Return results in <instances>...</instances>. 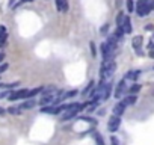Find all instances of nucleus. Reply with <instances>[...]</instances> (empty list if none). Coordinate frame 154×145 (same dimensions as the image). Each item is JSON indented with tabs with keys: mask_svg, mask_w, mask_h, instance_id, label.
Returning <instances> with one entry per match:
<instances>
[{
	"mask_svg": "<svg viewBox=\"0 0 154 145\" xmlns=\"http://www.w3.org/2000/svg\"><path fill=\"white\" fill-rule=\"evenodd\" d=\"M112 94V83L109 80H101L97 86H94V89L91 91V97H92V101H104L110 97Z\"/></svg>",
	"mask_w": 154,
	"mask_h": 145,
	"instance_id": "obj_1",
	"label": "nucleus"
},
{
	"mask_svg": "<svg viewBox=\"0 0 154 145\" xmlns=\"http://www.w3.org/2000/svg\"><path fill=\"white\" fill-rule=\"evenodd\" d=\"M88 104L85 103V104H82V103H72V104H68L66 106V109L62 112V115H60V118L63 119V121H68V119H71L72 116H75L77 113H79L82 109H85Z\"/></svg>",
	"mask_w": 154,
	"mask_h": 145,
	"instance_id": "obj_2",
	"label": "nucleus"
},
{
	"mask_svg": "<svg viewBox=\"0 0 154 145\" xmlns=\"http://www.w3.org/2000/svg\"><path fill=\"white\" fill-rule=\"evenodd\" d=\"M140 88H142V86H140L139 83H134V85H131V86L128 88V92H130V94H136V92L140 91Z\"/></svg>",
	"mask_w": 154,
	"mask_h": 145,
	"instance_id": "obj_18",
	"label": "nucleus"
},
{
	"mask_svg": "<svg viewBox=\"0 0 154 145\" xmlns=\"http://www.w3.org/2000/svg\"><path fill=\"white\" fill-rule=\"evenodd\" d=\"M125 104L122 103V101H119V103H116L115 104V107H113V115H118V116H121L124 112H125Z\"/></svg>",
	"mask_w": 154,
	"mask_h": 145,
	"instance_id": "obj_10",
	"label": "nucleus"
},
{
	"mask_svg": "<svg viewBox=\"0 0 154 145\" xmlns=\"http://www.w3.org/2000/svg\"><path fill=\"white\" fill-rule=\"evenodd\" d=\"M145 30H154V26H152V24H151V26H146Z\"/></svg>",
	"mask_w": 154,
	"mask_h": 145,
	"instance_id": "obj_31",
	"label": "nucleus"
},
{
	"mask_svg": "<svg viewBox=\"0 0 154 145\" xmlns=\"http://www.w3.org/2000/svg\"><path fill=\"white\" fill-rule=\"evenodd\" d=\"M27 92H29V89H20V91H14V92L11 91L8 100L15 101V100H20V98H27Z\"/></svg>",
	"mask_w": 154,
	"mask_h": 145,
	"instance_id": "obj_7",
	"label": "nucleus"
},
{
	"mask_svg": "<svg viewBox=\"0 0 154 145\" xmlns=\"http://www.w3.org/2000/svg\"><path fill=\"white\" fill-rule=\"evenodd\" d=\"M94 137H95L97 145H104V139L101 137V134H100V133H95V134H94Z\"/></svg>",
	"mask_w": 154,
	"mask_h": 145,
	"instance_id": "obj_20",
	"label": "nucleus"
},
{
	"mask_svg": "<svg viewBox=\"0 0 154 145\" xmlns=\"http://www.w3.org/2000/svg\"><path fill=\"white\" fill-rule=\"evenodd\" d=\"M124 33H125V32H124V30H122V27H121V26H118V27H116V30H115V33H113V35H115V36H116V38H118V39H121V38H122V36H124Z\"/></svg>",
	"mask_w": 154,
	"mask_h": 145,
	"instance_id": "obj_19",
	"label": "nucleus"
},
{
	"mask_svg": "<svg viewBox=\"0 0 154 145\" xmlns=\"http://www.w3.org/2000/svg\"><path fill=\"white\" fill-rule=\"evenodd\" d=\"M121 27H122V30H124L125 33H131V21H130L128 17H124V21H122Z\"/></svg>",
	"mask_w": 154,
	"mask_h": 145,
	"instance_id": "obj_14",
	"label": "nucleus"
},
{
	"mask_svg": "<svg viewBox=\"0 0 154 145\" xmlns=\"http://www.w3.org/2000/svg\"><path fill=\"white\" fill-rule=\"evenodd\" d=\"M89 47H91V54L95 57L97 56V50H95V44L94 42H89Z\"/></svg>",
	"mask_w": 154,
	"mask_h": 145,
	"instance_id": "obj_24",
	"label": "nucleus"
},
{
	"mask_svg": "<svg viewBox=\"0 0 154 145\" xmlns=\"http://www.w3.org/2000/svg\"><path fill=\"white\" fill-rule=\"evenodd\" d=\"M42 91H44V86H38V88H33V89H30V91L27 92V98H33L35 95L41 94Z\"/></svg>",
	"mask_w": 154,
	"mask_h": 145,
	"instance_id": "obj_16",
	"label": "nucleus"
},
{
	"mask_svg": "<svg viewBox=\"0 0 154 145\" xmlns=\"http://www.w3.org/2000/svg\"><path fill=\"white\" fill-rule=\"evenodd\" d=\"M136 100H137L136 94H130V95H127V97H124V98H122V103H124L125 106H131V104H134V103H136Z\"/></svg>",
	"mask_w": 154,
	"mask_h": 145,
	"instance_id": "obj_15",
	"label": "nucleus"
},
{
	"mask_svg": "<svg viewBox=\"0 0 154 145\" xmlns=\"http://www.w3.org/2000/svg\"><path fill=\"white\" fill-rule=\"evenodd\" d=\"M6 69H8V65L6 63H2V65H0V74H2L3 71H6Z\"/></svg>",
	"mask_w": 154,
	"mask_h": 145,
	"instance_id": "obj_27",
	"label": "nucleus"
},
{
	"mask_svg": "<svg viewBox=\"0 0 154 145\" xmlns=\"http://www.w3.org/2000/svg\"><path fill=\"white\" fill-rule=\"evenodd\" d=\"M115 69H116V63L113 60H104L103 65H101V69H100L101 80H109L113 76Z\"/></svg>",
	"mask_w": 154,
	"mask_h": 145,
	"instance_id": "obj_3",
	"label": "nucleus"
},
{
	"mask_svg": "<svg viewBox=\"0 0 154 145\" xmlns=\"http://www.w3.org/2000/svg\"><path fill=\"white\" fill-rule=\"evenodd\" d=\"M151 0H137L136 3V14L139 17H146L151 12Z\"/></svg>",
	"mask_w": 154,
	"mask_h": 145,
	"instance_id": "obj_4",
	"label": "nucleus"
},
{
	"mask_svg": "<svg viewBox=\"0 0 154 145\" xmlns=\"http://www.w3.org/2000/svg\"><path fill=\"white\" fill-rule=\"evenodd\" d=\"M30 2H33V0H21V2H20V3H30ZM20 3H17L15 6H18Z\"/></svg>",
	"mask_w": 154,
	"mask_h": 145,
	"instance_id": "obj_29",
	"label": "nucleus"
},
{
	"mask_svg": "<svg viewBox=\"0 0 154 145\" xmlns=\"http://www.w3.org/2000/svg\"><path fill=\"white\" fill-rule=\"evenodd\" d=\"M124 17H125V15H124L122 12H119V14L116 15V26H121V24H122V21H124Z\"/></svg>",
	"mask_w": 154,
	"mask_h": 145,
	"instance_id": "obj_21",
	"label": "nucleus"
},
{
	"mask_svg": "<svg viewBox=\"0 0 154 145\" xmlns=\"http://www.w3.org/2000/svg\"><path fill=\"white\" fill-rule=\"evenodd\" d=\"M142 42H143V38L142 36H133V41H131V45H133V48L136 50V53L137 54H142V51H140V47H142Z\"/></svg>",
	"mask_w": 154,
	"mask_h": 145,
	"instance_id": "obj_9",
	"label": "nucleus"
},
{
	"mask_svg": "<svg viewBox=\"0 0 154 145\" xmlns=\"http://www.w3.org/2000/svg\"><path fill=\"white\" fill-rule=\"evenodd\" d=\"M119 125H121V116H118V115H112L110 118H109V122H107V128H109V131H116L118 128H119Z\"/></svg>",
	"mask_w": 154,
	"mask_h": 145,
	"instance_id": "obj_6",
	"label": "nucleus"
},
{
	"mask_svg": "<svg viewBox=\"0 0 154 145\" xmlns=\"http://www.w3.org/2000/svg\"><path fill=\"white\" fill-rule=\"evenodd\" d=\"M5 113V110H3V107H0V115H3Z\"/></svg>",
	"mask_w": 154,
	"mask_h": 145,
	"instance_id": "obj_34",
	"label": "nucleus"
},
{
	"mask_svg": "<svg viewBox=\"0 0 154 145\" xmlns=\"http://www.w3.org/2000/svg\"><path fill=\"white\" fill-rule=\"evenodd\" d=\"M56 8L59 12H66L68 11V2L66 0H56Z\"/></svg>",
	"mask_w": 154,
	"mask_h": 145,
	"instance_id": "obj_12",
	"label": "nucleus"
},
{
	"mask_svg": "<svg viewBox=\"0 0 154 145\" xmlns=\"http://www.w3.org/2000/svg\"><path fill=\"white\" fill-rule=\"evenodd\" d=\"M139 76H140V71H139V69H134V71H128L124 79H125V80H131V82H134Z\"/></svg>",
	"mask_w": 154,
	"mask_h": 145,
	"instance_id": "obj_13",
	"label": "nucleus"
},
{
	"mask_svg": "<svg viewBox=\"0 0 154 145\" xmlns=\"http://www.w3.org/2000/svg\"><path fill=\"white\" fill-rule=\"evenodd\" d=\"M125 79H122L119 83H118V86H116V89H115V97L116 98H121L125 92H127V85H125Z\"/></svg>",
	"mask_w": 154,
	"mask_h": 145,
	"instance_id": "obj_8",
	"label": "nucleus"
},
{
	"mask_svg": "<svg viewBox=\"0 0 154 145\" xmlns=\"http://www.w3.org/2000/svg\"><path fill=\"white\" fill-rule=\"evenodd\" d=\"M107 29H109V24H104V26H103V27H101V32H103V33H104V32H106V30H107Z\"/></svg>",
	"mask_w": 154,
	"mask_h": 145,
	"instance_id": "obj_30",
	"label": "nucleus"
},
{
	"mask_svg": "<svg viewBox=\"0 0 154 145\" xmlns=\"http://www.w3.org/2000/svg\"><path fill=\"white\" fill-rule=\"evenodd\" d=\"M149 56H151V57L154 59V50H151V51H149Z\"/></svg>",
	"mask_w": 154,
	"mask_h": 145,
	"instance_id": "obj_33",
	"label": "nucleus"
},
{
	"mask_svg": "<svg viewBox=\"0 0 154 145\" xmlns=\"http://www.w3.org/2000/svg\"><path fill=\"white\" fill-rule=\"evenodd\" d=\"M94 86H95V82H94V80H92V82H89V85H88V86L83 89V92H82V94H83V97H85V95H89V92L94 89Z\"/></svg>",
	"mask_w": 154,
	"mask_h": 145,
	"instance_id": "obj_17",
	"label": "nucleus"
},
{
	"mask_svg": "<svg viewBox=\"0 0 154 145\" xmlns=\"http://www.w3.org/2000/svg\"><path fill=\"white\" fill-rule=\"evenodd\" d=\"M127 11L128 12L134 11V2H133V0H127Z\"/></svg>",
	"mask_w": 154,
	"mask_h": 145,
	"instance_id": "obj_23",
	"label": "nucleus"
},
{
	"mask_svg": "<svg viewBox=\"0 0 154 145\" xmlns=\"http://www.w3.org/2000/svg\"><path fill=\"white\" fill-rule=\"evenodd\" d=\"M68 104H60V106H44V109H41V112L44 113H51V115H57V113H62L65 109H66Z\"/></svg>",
	"mask_w": 154,
	"mask_h": 145,
	"instance_id": "obj_5",
	"label": "nucleus"
},
{
	"mask_svg": "<svg viewBox=\"0 0 154 145\" xmlns=\"http://www.w3.org/2000/svg\"><path fill=\"white\" fill-rule=\"evenodd\" d=\"M11 94V91H3V92H0V100H3V98H8Z\"/></svg>",
	"mask_w": 154,
	"mask_h": 145,
	"instance_id": "obj_25",
	"label": "nucleus"
},
{
	"mask_svg": "<svg viewBox=\"0 0 154 145\" xmlns=\"http://www.w3.org/2000/svg\"><path fill=\"white\" fill-rule=\"evenodd\" d=\"M8 112H9L11 115H18V113L21 112V109H20V107H14V106H12V107H9V109H8Z\"/></svg>",
	"mask_w": 154,
	"mask_h": 145,
	"instance_id": "obj_22",
	"label": "nucleus"
},
{
	"mask_svg": "<svg viewBox=\"0 0 154 145\" xmlns=\"http://www.w3.org/2000/svg\"><path fill=\"white\" fill-rule=\"evenodd\" d=\"M148 48H149V51H151V50H154V41H151V42L148 44Z\"/></svg>",
	"mask_w": 154,
	"mask_h": 145,
	"instance_id": "obj_28",
	"label": "nucleus"
},
{
	"mask_svg": "<svg viewBox=\"0 0 154 145\" xmlns=\"http://www.w3.org/2000/svg\"><path fill=\"white\" fill-rule=\"evenodd\" d=\"M110 142H112V145H119V140H118L115 136H112V137H110Z\"/></svg>",
	"mask_w": 154,
	"mask_h": 145,
	"instance_id": "obj_26",
	"label": "nucleus"
},
{
	"mask_svg": "<svg viewBox=\"0 0 154 145\" xmlns=\"http://www.w3.org/2000/svg\"><path fill=\"white\" fill-rule=\"evenodd\" d=\"M3 59H5V53H0V62H3Z\"/></svg>",
	"mask_w": 154,
	"mask_h": 145,
	"instance_id": "obj_32",
	"label": "nucleus"
},
{
	"mask_svg": "<svg viewBox=\"0 0 154 145\" xmlns=\"http://www.w3.org/2000/svg\"><path fill=\"white\" fill-rule=\"evenodd\" d=\"M35 106H36V101L32 100V98H27L26 101H23V104L20 106V109H21V110H23V109H24V110H29V109H33Z\"/></svg>",
	"mask_w": 154,
	"mask_h": 145,
	"instance_id": "obj_11",
	"label": "nucleus"
}]
</instances>
